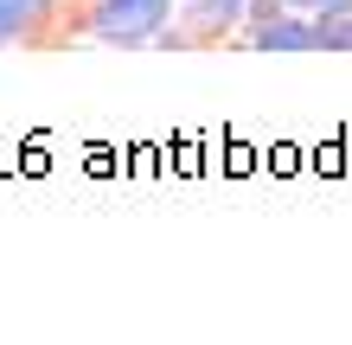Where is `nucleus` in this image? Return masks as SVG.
Returning a JSON list of instances; mask_svg holds the SVG:
<instances>
[{
  "label": "nucleus",
  "mask_w": 352,
  "mask_h": 345,
  "mask_svg": "<svg viewBox=\"0 0 352 345\" xmlns=\"http://www.w3.org/2000/svg\"><path fill=\"white\" fill-rule=\"evenodd\" d=\"M179 26H192V32H231V26H243V0H186Z\"/></svg>",
  "instance_id": "39448f33"
},
{
  "label": "nucleus",
  "mask_w": 352,
  "mask_h": 345,
  "mask_svg": "<svg viewBox=\"0 0 352 345\" xmlns=\"http://www.w3.org/2000/svg\"><path fill=\"white\" fill-rule=\"evenodd\" d=\"M250 45H256V51H314V13L282 7L276 19L250 26Z\"/></svg>",
  "instance_id": "7ed1b4c3"
},
{
  "label": "nucleus",
  "mask_w": 352,
  "mask_h": 345,
  "mask_svg": "<svg viewBox=\"0 0 352 345\" xmlns=\"http://www.w3.org/2000/svg\"><path fill=\"white\" fill-rule=\"evenodd\" d=\"M288 7H301V13H314V7H327V0H288Z\"/></svg>",
  "instance_id": "423d86ee"
},
{
  "label": "nucleus",
  "mask_w": 352,
  "mask_h": 345,
  "mask_svg": "<svg viewBox=\"0 0 352 345\" xmlns=\"http://www.w3.org/2000/svg\"><path fill=\"white\" fill-rule=\"evenodd\" d=\"M314 51H352V0L314 7Z\"/></svg>",
  "instance_id": "20e7f679"
},
{
  "label": "nucleus",
  "mask_w": 352,
  "mask_h": 345,
  "mask_svg": "<svg viewBox=\"0 0 352 345\" xmlns=\"http://www.w3.org/2000/svg\"><path fill=\"white\" fill-rule=\"evenodd\" d=\"M173 13H179V0H90V19H84V26H90V38H102V45L135 51V45L167 38Z\"/></svg>",
  "instance_id": "f257e3e1"
},
{
  "label": "nucleus",
  "mask_w": 352,
  "mask_h": 345,
  "mask_svg": "<svg viewBox=\"0 0 352 345\" xmlns=\"http://www.w3.org/2000/svg\"><path fill=\"white\" fill-rule=\"evenodd\" d=\"M58 19V0H0V45H38Z\"/></svg>",
  "instance_id": "f03ea898"
}]
</instances>
